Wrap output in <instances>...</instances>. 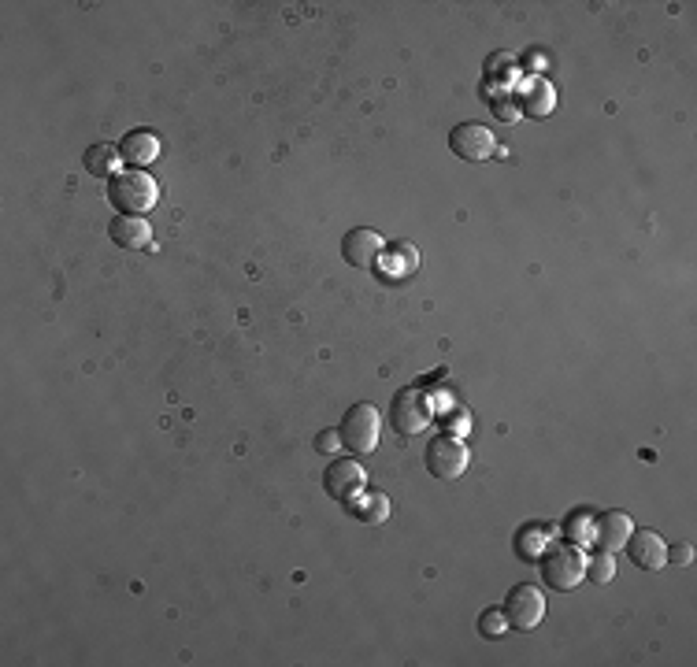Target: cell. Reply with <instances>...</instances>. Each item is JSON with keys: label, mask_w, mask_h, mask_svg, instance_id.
Returning <instances> with one entry per match:
<instances>
[{"label": "cell", "mask_w": 697, "mask_h": 667, "mask_svg": "<svg viewBox=\"0 0 697 667\" xmlns=\"http://www.w3.org/2000/svg\"><path fill=\"white\" fill-rule=\"evenodd\" d=\"M338 438H342V449H349L353 456H368L379 449L382 438V416L375 404H353L345 412L342 427H338Z\"/></svg>", "instance_id": "1"}, {"label": "cell", "mask_w": 697, "mask_h": 667, "mask_svg": "<svg viewBox=\"0 0 697 667\" xmlns=\"http://www.w3.org/2000/svg\"><path fill=\"white\" fill-rule=\"evenodd\" d=\"M108 201H112L123 215H145L156 201H160V186H156L145 171H123V175L112 178Z\"/></svg>", "instance_id": "2"}, {"label": "cell", "mask_w": 697, "mask_h": 667, "mask_svg": "<svg viewBox=\"0 0 697 667\" xmlns=\"http://www.w3.org/2000/svg\"><path fill=\"white\" fill-rule=\"evenodd\" d=\"M542 579L553 586V590H575L579 582L586 579V560L575 545L564 542H549L542 553Z\"/></svg>", "instance_id": "3"}, {"label": "cell", "mask_w": 697, "mask_h": 667, "mask_svg": "<svg viewBox=\"0 0 697 667\" xmlns=\"http://www.w3.org/2000/svg\"><path fill=\"white\" fill-rule=\"evenodd\" d=\"M449 149L468 164H486L497 156V134L486 123H460L449 134Z\"/></svg>", "instance_id": "4"}, {"label": "cell", "mask_w": 697, "mask_h": 667, "mask_svg": "<svg viewBox=\"0 0 697 667\" xmlns=\"http://www.w3.org/2000/svg\"><path fill=\"white\" fill-rule=\"evenodd\" d=\"M471 464V453L468 445H460L453 434H445V438H434L427 445V471H431L438 482H457Z\"/></svg>", "instance_id": "5"}, {"label": "cell", "mask_w": 697, "mask_h": 667, "mask_svg": "<svg viewBox=\"0 0 697 667\" xmlns=\"http://www.w3.org/2000/svg\"><path fill=\"white\" fill-rule=\"evenodd\" d=\"M390 423L401 438H416L431 427V401L419 390H401L390 404Z\"/></svg>", "instance_id": "6"}, {"label": "cell", "mask_w": 697, "mask_h": 667, "mask_svg": "<svg viewBox=\"0 0 697 667\" xmlns=\"http://www.w3.org/2000/svg\"><path fill=\"white\" fill-rule=\"evenodd\" d=\"M505 619H508V627L512 630H534L538 623L545 619V597L542 590H534V586H512L505 597Z\"/></svg>", "instance_id": "7"}, {"label": "cell", "mask_w": 697, "mask_h": 667, "mask_svg": "<svg viewBox=\"0 0 697 667\" xmlns=\"http://www.w3.org/2000/svg\"><path fill=\"white\" fill-rule=\"evenodd\" d=\"M364 482H368V475H364V467L356 464V460H334V464L323 471V486H327V493L334 497V501H356L360 493H364Z\"/></svg>", "instance_id": "8"}, {"label": "cell", "mask_w": 697, "mask_h": 667, "mask_svg": "<svg viewBox=\"0 0 697 667\" xmlns=\"http://www.w3.org/2000/svg\"><path fill=\"white\" fill-rule=\"evenodd\" d=\"M382 249H386V241H382L379 230H371V227L349 230V234H345V241H342V256L353 267H360V271L375 264V260L382 256Z\"/></svg>", "instance_id": "9"}, {"label": "cell", "mask_w": 697, "mask_h": 667, "mask_svg": "<svg viewBox=\"0 0 697 667\" xmlns=\"http://www.w3.org/2000/svg\"><path fill=\"white\" fill-rule=\"evenodd\" d=\"M627 553L638 567H646V571H660V567L668 564V542L660 538L657 530H631V538H627Z\"/></svg>", "instance_id": "10"}, {"label": "cell", "mask_w": 697, "mask_h": 667, "mask_svg": "<svg viewBox=\"0 0 697 667\" xmlns=\"http://www.w3.org/2000/svg\"><path fill=\"white\" fill-rule=\"evenodd\" d=\"M382 271V278H390V282H401V278H412L419 267V252L412 241H397V245H386L382 256L375 260Z\"/></svg>", "instance_id": "11"}, {"label": "cell", "mask_w": 697, "mask_h": 667, "mask_svg": "<svg viewBox=\"0 0 697 667\" xmlns=\"http://www.w3.org/2000/svg\"><path fill=\"white\" fill-rule=\"evenodd\" d=\"M156 156H160V141H156V134H149V130H130L127 138L119 141V160L130 164V171L149 167Z\"/></svg>", "instance_id": "12"}, {"label": "cell", "mask_w": 697, "mask_h": 667, "mask_svg": "<svg viewBox=\"0 0 697 667\" xmlns=\"http://www.w3.org/2000/svg\"><path fill=\"white\" fill-rule=\"evenodd\" d=\"M627 538H631V519L623 516V512H605L594 523V530H590V545L605 549V553H616Z\"/></svg>", "instance_id": "13"}, {"label": "cell", "mask_w": 697, "mask_h": 667, "mask_svg": "<svg viewBox=\"0 0 697 667\" xmlns=\"http://www.w3.org/2000/svg\"><path fill=\"white\" fill-rule=\"evenodd\" d=\"M108 234H112V241L115 245H123V249H141V245L153 241V227H149L141 215H115Z\"/></svg>", "instance_id": "14"}, {"label": "cell", "mask_w": 697, "mask_h": 667, "mask_svg": "<svg viewBox=\"0 0 697 667\" xmlns=\"http://www.w3.org/2000/svg\"><path fill=\"white\" fill-rule=\"evenodd\" d=\"M115 164H119V149L115 145H89L86 149V171L97 178H115Z\"/></svg>", "instance_id": "15"}, {"label": "cell", "mask_w": 697, "mask_h": 667, "mask_svg": "<svg viewBox=\"0 0 697 667\" xmlns=\"http://www.w3.org/2000/svg\"><path fill=\"white\" fill-rule=\"evenodd\" d=\"M553 104H557V97H553V89H549V82H542V78H534V82H531V93L523 97V112L534 115V119H545V115L553 112Z\"/></svg>", "instance_id": "16"}, {"label": "cell", "mask_w": 697, "mask_h": 667, "mask_svg": "<svg viewBox=\"0 0 697 667\" xmlns=\"http://www.w3.org/2000/svg\"><path fill=\"white\" fill-rule=\"evenodd\" d=\"M356 519H364V523H386L390 519V497L386 493H364L360 501L353 504Z\"/></svg>", "instance_id": "17"}, {"label": "cell", "mask_w": 697, "mask_h": 667, "mask_svg": "<svg viewBox=\"0 0 697 667\" xmlns=\"http://www.w3.org/2000/svg\"><path fill=\"white\" fill-rule=\"evenodd\" d=\"M586 579L597 582V586H605V582L616 579V560H612V553L601 549L594 560H586Z\"/></svg>", "instance_id": "18"}, {"label": "cell", "mask_w": 697, "mask_h": 667, "mask_svg": "<svg viewBox=\"0 0 697 667\" xmlns=\"http://www.w3.org/2000/svg\"><path fill=\"white\" fill-rule=\"evenodd\" d=\"M479 630H482V638H490V642L505 638V634H508L505 612H497V608H486V612L479 616Z\"/></svg>", "instance_id": "19"}, {"label": "cell", "mask_w": 697, "mask_h": 667, "mask_svg": "<svg viewBox=\"0 0 697 667\" xmlns=\"http://www.w3.org/2000/svg\"><path fill=\"white\" fill-rule=\"evenodd\" d=\"M545 538H549V534H545L542 527H531V530H520V545H516V549H520V556H527V560H534V556H542L545 553Z\"/></svg>", "instance_id": "20"}, {"label": "cell", "mask_w": 697, "mask_h": 667, "mask_svg": "<svg viewBox=\"0 0 697 667\" xmlns=\"http://www.w3.org/2000/svg\"><path fill=\"white\" fill-rule=\"evenodd\" d=\"M316 449H319V453H338V449H342V438H338V430H319Z\"/></svg>", "instance_id": "21"}, {"label": "cell", "mask_w": 697, "mask_h": 667, "mask_svg": "<svg viewBox=\"0 0 697 667\" xmlns=\"http://www.w3.org/2000/svg\"><path fill=\"white\" fill-rule=\"evenodd\" d=\"M445 427L453 430V434H468V430H471V412H449V416H445Z\"/></svg>", "instance_id": "22"}, {"label": "cell", "mask_w": 697, "mask_h": 667, "mask_svg": "<svg viewBox=\"0 0 697 667\" xmlns=\"http://www.w3.org/2000/svg\"><path fill=\"white\" fill-rule=\"evenodd\" d=\"M668 560H672L675 567H686L690 564V560H694V549H690V545H675V549H668Z\"/></svg>", "instance_id": "23"}, {"label": "cell", "mask_w": 697, "mask_h": 667, "mask_svg": "<svg viewBox=\"0 0 697 667\" xmlns=\"http://www.w3.org/2000/svg\"><path fill=\"white\" fill-rule=\"evenodd\" d=\"M494 108H497V112H501V119H516V108H512V104L494 101Z\"/></svg>", "instance_id": "24"}]
</instances>
